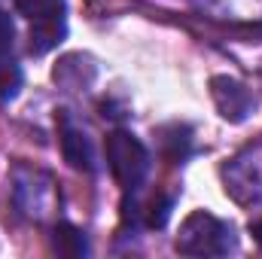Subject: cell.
<instances>
[{
	"mask_svg": "<svg viewBox=\"0 0 262 259\" xmlns=\"http://www.w3.org/2000/svg\"><path fill=\"white\" fill-rule=\"evenodd\" d=\"M177 253L183 256H226L235 247L232 226L207 210H192L177 235Z\"/></svg>",
	"mask_w": 262,
	"mask_h": 259,
	"instance_id": "cell-1",
	"label": "cell"
},
{
	"mask_svg": "<svg viewBox=\"0 0 262 259\" xmlns=\"http://www.w3.org/2000/svg\"><path fill=\"white\" fill-rule=\"evenodd\" d=\"M104 153H107V168H110L113 180L125 192H137L149 174V149L131 131H113V134H107Z\"/></svg>",
	"mask_w": 262,
	"mask_h": 259,
	"instance_id": "cell-2",
	"label": "cell"
},
{
	"mask_svg": "<svg viewBox=\"0 0 262 259\" xmlns=\"http://www.w3.org/2000/svg\"><path fill=\"white\" fill-rule=\"evenodd\" d=\"M210 98H213L220 116L229 122H244L253 110V95L247 92L244 82H238L232 76H213L210 79Z\"/></svg>",
	"mask_w": 262,
	"mask_h": 259,
	"instance_id": "cell-3",
	"label": "cell"
},
{
	"mask_svg": "<svg viewBox=\"0 0 262 259\" xmlns=\"http://www.w3.org/2000/svg\"><path fill=\"white\" fill-rule=\"evenodd\" d=\"M61 153H64V162L73 168V171L92 174V171L98 168L89 134H85V131H79V128H73L67 119H61Z\"/></svg>",
	"mask_w": 262,
	"mask_h": 259,
	"instance_id": "cell-4",
	"label": "cell"
},
{
	"mask_svg": "<svg viewBox=\"0 0 262 259\" xmlns=\"http://www.w3.org/2000/svg\"><path fill=\"white\" fill-rule=\"evenodd\" d=\"M64 37H67V15L46 18V21H34L31 25V37H28V52L31 55H46Z\"/></svg>",
	"mask_w": 262,
	"mask_h": 259,
	"instance_id": "cell-5",
	"label": "cell"
},
{
	"mask_svg": "<svg viewBox=\"0 0 262 259\" xmlns=\"http://www.w3.org/2000/svg\"><path fill=\"white\" fill-rule=\"evenodd\" d=\"M159 143H162V153H165V159L168 162H186L189 159V153H192V131L189 125H165V128H159Z\"/></svg>",
	"mask_w": 262,
	"mask_h": 259,
	"instance_id": "cell-6",
	"label": "cell"
},
{
	"mask_svg": "<svg viewBox=\"0 0 262 259\" xmlns=\"http://www.w3.org/2000/svg\"><path fill=\"white\" fill-rule=\"evenodd\" d=\"M52 250L58 253V256H85L89 253V241H85V235H82V229H76L73 223H58L55 229H52Z\"/></svg>",
	"mask_w": 262,
	"mask_h": 259,
	"instance_id": "cell-7",
	"label": "cell"
},
{
	"mask_svg": "<svg viewBox=\"0 0 262 259\" xmlns=\"http://www.w3.org/2000/svg\"><path fill=\"white\" fill-rule=\"evenodd\" d=\"M15 9L34 25V21H46V18H58L64 15L67 6L64 0H15Z\"/></svg>",
	"mask_w": 262,
	"mask_h": 259,
	"instance_id": "cell-8",
	"label": "cell"
},
{
	"mask_svg": "<svg viewBox=\"0 0 262 259\" xmlns=\"http://www.w3.org/2000/svg\"><path fill=\"white\" fill-rule=\"evenodd\" d=\"M21 82H25L21 67L15 64V61H9V58H3V55H0V104L12 101V98L18 95Z\"/></svg>",
	"mask_w": 262,
	"mask_h": 259,
	"instance_id": "cell-9",
	"label": "cell"
},
{
	"mask_svg": "<svg viewBox=\"0 0 262 259\" xmlns=\"http://www.w3.org/2000/svg\"><path fill=\"white\" fill-rule=\"evenodd\" d=\"M171 207H174V198L171 195H152L143 207V223L146 229H165L168 217H171Z\"/></svg>",
	"mask_w": 262,
	"mask_h": 259,
	"instance_id": "cell-10",
	"label": "cell"
},
{
	"mask_svg": "<svg viewBox=\"0 0 262 259\" xmlns=\"http://www.w3.org/2000/svg\"><path fill=\"white\" fill-rule=\"evenodd\" d=\"M15 43V25H12V15L6 9H0V55H6Z\"/></svg>",
	"mask_w": 262,
	"mask_h": 259,
	"instance_id": "cell-11",
	"label": "cell"
},
{
	"mask_svg": "<svg viewBox=\"0 0 262 259\" xmlns=\"http://www.w3.org/2000/svg\"><path fill=\"white\" fill-rule=\"evenodd\" d=\"M250 235H253V241H256V244H262V220H256V223L250 226Z\"/></svg>",
	"mask_w": 262,
	"mask_h": 259,
	"instance_id": "cell-12",
	"label": "cell"
}]
</instances>
